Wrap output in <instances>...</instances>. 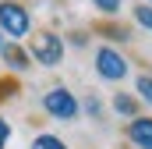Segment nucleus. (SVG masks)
<instances>
[{"label":"nucleus","instance_id":"1","mask_svg":"<svg viewBox=\"0 0 152 149\" xmlns=\"http://www.w3.org/2000/svg\"><path fill=\"white\" fill-rule=\"evenodd\" d=\"M0 32L11 36V39H25L32 32L28 11H25L21 4H14V0H0Z\"/></svg>","mask_w":152,"mask_h":149},{"label":"nucleus","instance_id":"2","mask_svg":"<svg viewBox=\"0 0 152 149\" xmlns=\"http://www.w3.org/2000/svg\"><path fill=\"white\" fill-rule=\"evenodd\" d=\"M42 110L50 114V117H57V121H75L78 110H81V103L75 100V92H71V89L53 85V89L42 96Z\"/></svg>","mask_w":152,"mask_h":149},{"label":"nucleus","instance_id":"3","mask_svg":"<svg viewBox=\"0 0 152 149\" xmlns=\"http://www.w3.org/2000/svg\"><path fill=\"white\" fill-rule=\"evenodd\" d=\"M32 60H39L42 68H57L64 60V39L57 32H36L32 36Z\"/></svg>","mask_w":152,"mask_h":149},{"label":"nucleus","instance_id":"4","mask_svg":"<svg viewBox=\"0 0 152 149\" xmlns=\"http://www.w3.org/2000/svg\"><path fill=\"white\" fill-rule=\"evenodd\" d=\"M127 57L113 50V46H99L96 50V74L99 78H106V82H120V78H127Z\"/></svg>","mask_w":152,"mask_h":149},{"label":"nucleus","instance_id":"5","mask_svg":"<svg viewBox=\"0 0 152 149\" xmlns=\"http://www.w3.org/2000/svg\"><path fill=\"white\" fill-rule=\"evenodd\" d=\"M127 142L134 149H152V117H134V121H127Z\"/></svg>","mask_w":152,"mask_h":149},{"label":"nucleus","instance_id":"6","mask_svg":"<svg viewBox=\"0 0 152 149\" xmlns=\"http://www.w3.org/2000/svg\"><path fill=\"white\" fill-rule=\"evenodd\" d=\"M0 53H4V60H7V68H11V71H25V68L32 64V53H25V50H21L18 43H11V46H4Z\"/></svg>","mask_w":152,"mask_h":149},{"label":"nucleus","instance_id":"7","mask_svg":"<svg viewBox=\"0 0 152 149\" xmlns=\"http://www.w3.org/2000/svg\"><path fill=\"white\" fill-rule=\"evenodd\" d=\"M113 110L120 117H127V121H134L138 117V96H131V92H113Z\"/></svg>","mask_w":152,"mask_h":149},{"label":"nucleus","instance_id":"8","mask_svg":"<svg viewBox=\"0 0 152 149\" xmlns=\"http://www.w3.org/2000/svg\"><path fill=\"white\" fill-rule=\"evenodd\" d=\"M32 149H67V146H64V139H57V135H36V139H32Z\"/></svg>","mask_w":152,"mask_h":149},{"label":"nucleus","instance_id":"9","mask_svg":"<svg viewBox=\"0 0 152 149\" xmlns=\"http://www.w3.org/2000/svg\"><path fill=\"white\" fill-rule=\"evenodd\" d=\"M134 89H138V96L152 107V74H138L134 78Z\"/></svg>","mask_w":152,"mask_h":149},{"label":"nucleus","instance_id":"10","mask_svg":"<svg viewBox=\"0 0 152 149\" xmlns=\"http://www.w3.org/2000/svg\"><path fill=\"white\" fill-rule=\"evenodd\" d=\"M92 7L113 18V14H120V7H124V0H92Z\"/></svg>","mask_w":152,"mask_h":149},{"label":"nucleus","instance_id":"11","mask_svg":"<svg viewBox=\"0 0 152 149\" xmlns=\"http://www.w3.org/2000/svg\"><path fill=\"white\" fill-rule=\"evenodd\" d=\"M134 21L152 32V7H149V4H138V7H134Z\"/></svg>","mask_w":152,"mask_h":149},{"label":"nucleus","instance_id":"12","mask_svg":"<svg viewBox=\"0 0 152 149\" xmlns=\"http://www.w3.org/2000/svg\"><path fill=\"white\" fill-rule=\"evenodd\" d=\"M81 110L88 114V117H99V114H103V100H99V96H85V100H81Z\"/></svg>","mask_w":152,"mask_h":149},{"label":"nucleus","instance_id":"13","mask_svg":"<svg viewBox=\"0 0 152 149\" xmlns=\"http://www.w3.org/2000/svg\"><path fill=\"white\" fill-rule=\"evenodd\" d=\"M103 36H106V39H117V43H124V39H127V29H120V25H113V29H106Z\"/></svg>","mask_w":152,"mask_h":149},{"label":"nucleus","instance_id":"14","mask_svg":"<svg viewBox=\"0 0 152 149\" xmlns=\"http://www.w3.org/2000/svg\"><path fill=\"white\" fill-rule=\"evenodd\" d=\"M7 139H11V124H7V121L0 117V149L7 146Z\"/></svg>","mask_w":152,"mask_h":149},{"label":"nucleus","instance_id":"15","mask_svg":"<svg viewBox=\"0 0 152 149\" xmlns=\"http://www.w3.org/2000/svg\"><path fill=\"white\" fill-rule=\"evenodd\" d=\"M71 43H75V46H85V43H88V36H85V32H78V36H71Z\"/></svg>","mask_w":152,"mask_h":149},{"label":"nucleus","instance_id":"16","mask_svg":"<svg viewBox=\"0 0 152 149\" xmlns=\"http://www.w3.org/2000/svg\"><path fill=\"white\" fill-rule=\"evenodd\" d=\"M0 50H4V32H0Z\"/></svg>","mask_w":152,"mask_h":149},{"label":"nucleus","instance_id":"17","mask_svg":"<svg viewBox=\"0 0 152 149\" xmlns=\"http://www.w3.org/2000/svg\"><path fill=\"white\" fill-rule=\"evenodd\" d=\"M149 7H152V0H149Z\"/></svg>","mask_w":152,"mask_h":149}]
</instances>
